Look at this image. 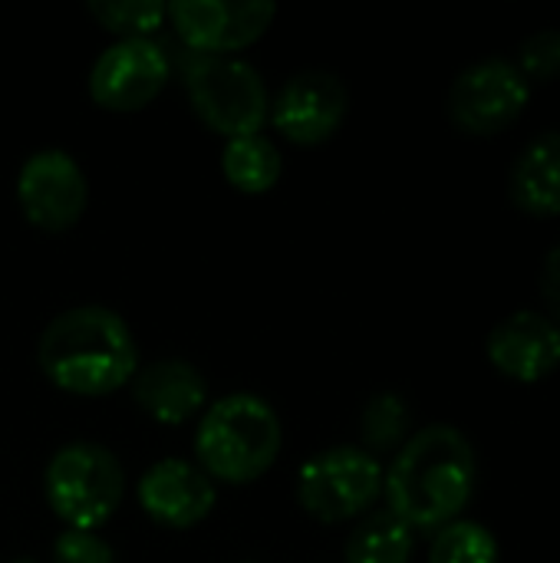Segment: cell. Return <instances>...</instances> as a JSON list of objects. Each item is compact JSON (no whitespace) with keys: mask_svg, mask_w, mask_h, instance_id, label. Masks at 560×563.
Returning <instances> with one entry per match:
<instances>
[{"mask_svg":"<svg viewBox=\"0 0 560 563\" xmlns=\"http://www.w3.org/2000/svg\"><path fill=\"white\" fill-rule=\"evenodd\" d=\"M475 452L452 426H429L396 452L383 492L389 511L413 531H439L465 511L475 495Z\"/></svg>","mask_w":560,"mask_h":563,"instance_id":"1","label":"cell"},{"mask_svg":"<svg viewBox=\"0 0 560 563\" xmlns=\"http://www.w3.org/2000/svg\"><path fill=\"white\" fill-rule=\"evenodd\" d=\"M43 376L69 396H109L139 373L129 323L109 307H73L46 323L36 343Z\"/></svg>","mask_w":560,"mask_h":563,"instance_id":"2","label":"cell"},{"mask_svg":"<svg viewBox=\"0 0 560 563\" xmlns=\"http://www.w3.org/2000/svg\"><path fill=\"white\" fill-rule=\"evenodd\" d=\"M281 419L254 393H231L208 406L195 432L198 468L211 482L251 485L281 455Z\"/></svg>","mask_w":560,"mask_h":563,"instance_id":"3","label":"cell"},{"mask_svg":"<svg viewBox=\"0 0 560 563\" xmlns=\"http://www.w3.org/2000/svg\"><path fill=\"white\" fill-rule=\"evenodd\" d=\"M182 79L195 115L224 139L257 135L271 99L261 73L238 56H208L185 49Z\"/></svg>","mask_w":560,"mask_h":563,"instance_id":"4","label":"cell"},{"mask_svg":"<svg viewBox=\"0 0 560 563\" xmlns=\"http://www.w3.org/2000/svg\"><path fill=\"white\" fill-rule=\"evenodd\" d=\"M50 511L73 531L106 525L125 498V472L119 459L92 442L63 445L43 475Z\"/></svg>","mask_w":560,"mask_h":563,"instance_id":"5","label":"cell"},{"mask_svg":"<svg viewBox=\"0 0 560 563\" xmlns=\"http://www.w3.org/2000/svg\"><path fill=\"white\" fill-rule=\"evenodd\" d=\"M383 478L386 472L380 459L353 445H337L300 465L297 501L310 518L340 525L373 508L383 495Z\"/></svg>","mask_w":560,"mask_h":563,"instance_id":"6","label":"cell"},{"mask_svg":"<svg viewBox=\"0 0 560 563\" xmlns=\"http://www.w3.org/2000/svg\"><path fill=\"white\" fill-rule=\"evenodd\" d=\"M531 99V82L525 73L505 59L488 56L465 66L449 89V119L465 135H498L525 112Z\"/></svg>","mask_w":560,"mask_h":563,"instance_id":"7","label":"cell"},{"mask_svg":"<svg viewBox=\"0 0 560 563\" xmlns=\"http://www.w3.org/2000/svg\"><path fill=\"white\" fill-rule=\"evenodd\" d=\"M168 73V49L155 36L116 40L89 69V96L109 112H135L165 89Z\"/></svg>","mask_w":560,"mask_h":563,"instance_id":"8","label":"cell"},{"mask_svg":"<svg viewBox=\"0 0 560 563\" xmlns=\"http://www.w3.org/2000/svg\"><path fill=\"white\" fill-rule=\"evenodd\" d=\"M86 175L63 148L33 152L17 175V205L23 218L50 234L69 231L86 211Z\"/></svg>","mask_w":560,"mask_h":563,"instance_id":"9","label":"cell"},{"mask_svg":"<svg viewBox=\"0 0 560 563\" xmlns=\"http://www.w3.org/2000/svg\"><path fill=\"white\" fill-rule=\"evenodd\" d=\"M277 7L274 3H224V0H178L168 3L165 20H172L178 40L191 53L208 56H228L234 49L251 46L267 33L274 23Z\"/></svg>","mask_w":560,"mask_h":563,"instance_id":"10","label":"cell"},{"mask_svg":"<svg viewBox=\"0 0 560 563\" xmlns=\"http://www.w3.org/2000/svg\"><path fill=\"white\" fill-rule=\"evenodd\" d=\"M347 109L350 92L340 76L327 69H304L281 86L267 115L294 145H320L343 125Z\"/></svg>","mask_w":560,"mask_h":563,"instance_id":"11","label":"cell"},{"mask_svg":"<svg viewBox=\"0 0 560 563\" xmlns=\"http://www.w3.org/2000/svg\"><path fill=\"white\" fill-rule=\"evenodd\" d=\"M215 482L185 459H162L139 478L142 511L172 531H188L215 511Z\"/></svg>","mask_w":560,"mask_h":563,"instance_id":"12","label":"cell"},{"mask_svg":"<svg viewBox=\"0 0 560 563\" xmlns=\"http://www.w3.org/2000/svg\"><path fill=\"white\" fill-rule=\"evenodd\" d=\"M492 366L515 383H541L560 366V327L538 310H518L488 333Z\"/></svg>","mask_w":560,"mask_h":563,"instance_id":"13","label":"cell"},{"mask_svg":"<svg viewBox=\"0 0 560 563\" xmlns=\"http://www.w3.org/2000/svg\"><path fill=\"white\" fill-rule=\"evenodd\" d=\"M132 399L149 419L162 426H182L205 409L208 386L191 363L158 360L132 376Z\"/></svg>","mask_w":560,"mask_h":563,"instance_id":"14","label":"cell"},{"mask_svg":"<svg viewBox=\"0 0 560 563\" xmlns=\"http://www.w3.org/2000/svg\"><path fill=\"white\" fill-rule=\"evenodd\" d=\"M508 191L512 201L531 218L560 214V129L525 145L512 165Z\"/></svg>","mask_w":560,"mask_h":563,"instance_id":"15","label":"cell"},{"mask_svg":"<svg viewBox=\"0 0 560 563\" xmlns=\"http://www.w3.org/2000/svg\"><path fill=\"white\" fill-rule=\"evenodd\" d=\"M413 551H416V531L386 508V511H373L366 521L353 528L343 558L347 563H409Z\"/></svg>","mask_w":560,"mask_h":563,"instance_id":"16","label":"cell"},{"mask_svg":"<svg viewBox=\"0 0 560 563\" xmlns=\"http://www.w3.org/2000/svg\"><path fill=\"white\" fill-rule=\"evenodd\" d=\"M281 152L267 135H244V139H228L221 152V172L231 188L241 195H264L277 185L281 178Z\"/></svg>","mask_w":560,"mask_h":563,"instance_id":"17","label":"cell"},{"mask_svg":"<svg viewBox=\"0 0 560 563\" xmlns=\"http://www.w3.org/2000/svg\"><path fill=\"white\" fill-rule=\"evenodd\" d=\"M409 406L403 396L396 393H376L360 416V435H363V452H370L373 459L380 452H396L406 445L409 435Z\"/></svg>","mask_w":560,"mask_h":563,"instance_id":"18","label":"cell"},{"mask_svg":"<svg viewBox=\"0 0 560 563\" xmlns=\"http://www.w3.org/2000/svg\"><path fill=\"white\" fill-rule=\"evenodd\" d=\"M429 563H498V541L475 521H452L436 531Z\"/></svg>","mask_w":560,"mask_h":563,"instance_id":"19","label":"cell"},{"mask_svg":"<svg viewBox=\"0 0 560 563\" xmlns=\"http://www.w3.org/2000/svg\"><path fill=\"white\" fill-rule=\"evenodd\" d=\"M86 10L99 20V26H106L109 33H119V40H129V36H152L165 20L168 3H155V0H89Z\"/></svg>","mask_w":560,"mask_h":563,"instance_id":"20","label":"cell"},{"mask_svg":"<svg viewBox=\"0 0 560 563\" xmlns=\"http://www.w3.org/2000/svg\"><path fill=\"white\" fill-rule=\"evenodd\" d=\"M525 79H538V82H551L560 76V30H538L531 33L521 49H518V63H515Z\"/></svg>","mask_w":560,"mask_h":563,"instance_id":"21","label":"cell"},{"mask_svg":"<svg viewBox=\"0 0 560 563\" xmlns=\"http://www.w3.org/2000/svg\"><path fill=\"white\" fill-rule=\"evenodd\" d=\"M53 563H116V554L99 534L66 528L53 541Z\"/></svg>","mask_w":560,"mask_h":563,"instance_id":"22","label":"cell"},{"mask_svg":"<svg viewBox=\"0 0 560 563\" xmlns=\"http://www.w3.org/2000/svg\"><path fill=\"white\" fill-rule=\"evenodd\" d=\"M541 297L548 307V317L560 327V244H554L541 267Z\"/></svg>","mask_w":560,"mask_h":563,"instance_id":"23","label":"cell"},{"mask_svg":"<svg viewBox=\"0 0 560 563\" xmlns=\"http://www.w3.org/2000/svg\"><path fill=\"white\" fill-rule=\"evenodd\" d=\"M13 563H36V561H30V558H20V561H13Z\"/></svg>","mask_w":560,"mask_h":563,"instance_id":"24","label":"cell"}]
</instances>
